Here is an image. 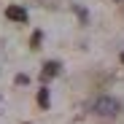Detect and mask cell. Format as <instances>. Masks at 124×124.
<instances>
[{
  "mask_svg": "<svg viewBox=\"0 0 124 124\" xmlns=\"http://www.w3.org/2000/svg\"><path fill=\"white\" fill-rule=\"evenodd\" d=\"M38 105L49 108V89H38Z\"/></svg>",
  "mask_w": 124,
  "mask_h": 124,
  "instance_id": "obj_4",
  "label": "cell"
},
{
  "mask_svg": "<svg viewBox=\"0 0 124 124\" xmlns=\"http://www.w3.org/2000/svg\"><path fill=\"white\" fill-rule=\"evenodd\" d=\"M92 111H94L97 116H102V119H113V116H119V111H121V102H119L116 97L102 94V97H97V100H94Z\"/></svg>",
  "mask_w": 124,
  "mask_h": 124,
  "instance_id": "obj_1",
  "label": "cell"
},
{
  "mask_svg": "<svg viewBox=\"0 0 124 124\" xmlns=\"http://www.w3.org/2000/svg\"><path fill=\"white\" fill-rule=\"evenodd\" d=\"M6 16L11 19V22H19V24L27 22V11H24L22 6H8V8H6Z\"/></svg>",
  "mask_w": 124,
  "mask_h": 124,
  "instance_id": "obj_2",
  "label": "cell"
},
{
  "mask_svg": "<svg viewBox=\"0 0 124 124\" xmlns=\"http://www.w3.org/2000/svg\"><path fill=\"white\" fill-rule=\"evenodd\" d=\"M38 43H40V32H35V35H32V49H38Z\"/></svg>",
  "mask_w": 124,
  "mask_h": 124,
  "instance_id": "obj_5",
  "label": "cell"
},
{
  "mask_svg": "<svg viewBox=\"0 0 124 124\" xmlns=\"http://www.w3.org/2000/svg\"><path fill=\"white\" fill-rule=\"evenodd\" d=\"M59 73V62H46V65H43V70H40V78H43V81H49V78H54Z\"/></svg>",
  "mask_w": 124,
  "mask_h": 124,
  "instance_id": "obj_3",
  "label": "cell"
},
{
  "mask_svg": "<svg viewBox=\"0 0 124 124\" xmlns=\"http://www.w3.org/2000/svg\"><path fill=\"white\" fill-rule=\"evenodd\" d=\"M121 62H124V54H121Z\"/></svg>",
  "mask_w": 124,
  "mask_h": 124,
  "instance_id": "obj_6",
  "label": "cell"
}]
</instances>
